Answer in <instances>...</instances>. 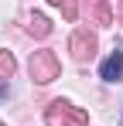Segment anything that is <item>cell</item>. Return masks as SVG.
<instances>
[{
    "label": "cell",
    "instance_id": "cell-1",
    "mask_svg": "<svg viewBox=\"0 0 123 126\" xmlns=\"http://www.w3.org/2000/svg\"><path fill=\"white\" fill-rule=\"evenodd\" d=\"M116 75H123V55H113L109 62L102 65V79H109V82H113Z\"/></svg>",
    "mask_w": 123,
    "mask_h": 126
}]
</instances>
